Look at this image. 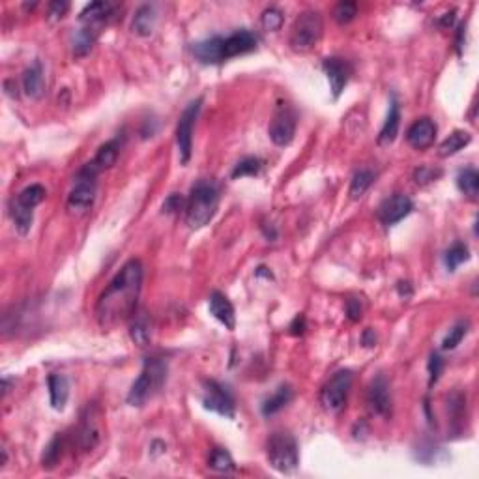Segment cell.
<instances>
[{
	"mask_svg": "<svg viewBox=\"0 0 479 479\" xmlns=\"http://www.w3.org/2000/svg\"><path fill=\"white\" fill-rule=\"evenodd\" d=\"M77 446L81 451H92L101 442V408L96 403H89L81 414L77 427Z\"/></svg>",
	"mask_w": 479,
	"mask_h": 479,
	"instance_id": "8fae6325",
	"label": "cell"
},
{
	"mask_svg": "<svg viewBox=\"0 0 479 479\" xmlns=\"http://www.w3.org/2000/svg\"><path fill=\"white\" fill-rule=\"evenodd\" d=\"M156 23H158V12H156V6L145 4V6H141L139 10L135 12V15H133L132 28L137 36L146 38V36H150L152 32H154Z\"/></svg>",
	"mask_w": 479,
	"mask_h": 479,
	"instance_id": "7402d4cb",
	"label": "cell"
},
{
	"mask_svg": "<svg viewBox=\"0 0 479 479\" xmlns=\"http://www.w3.org/2000/svg\"><path fill=\"white\" fill-rule=\"evenodd\" d=\"M129 335L135 345L139 347H148L152 341V329L150 322H148V316L145 313H135L132 318V329H129Z\"/></svg>",
	"mask_w": 479,
	"mask_h": 479,
	"instance_id": "83f0119b",
	"label": "cell"
},
{
	"mask_svg": "<svg viewBox=\"0 0 479 479\" xmlns=\"http://www.w3.org/2000/svg\"><path fill=\"white\" fill-rule=\"evenodd\" d=\"M262 233H264V236L268 240L278 238V231H275V227H273L271 223H270V227H268V223H264V225H262Z\"/></svg>",
	"mask_w": 479,
	"mask_h": 479,
	"instance_id": "7dc6e473",
	"label": "cell"
},
{
	"mask_svg": "<svg viewBox=\"0 0 479 479\" xmlns=\"http://www.w3.org/2000/svg\"><path fill=\"white\" fill-rule=\"evenodd\" d=\"M47 388H49L51 406L57 412H62L66 408L68 397H70V382H68V379L64 374L53 372L47 379Z\"/></svg>",
	"mask_w": 479,
	"mask_h": 479,
	"instance_id": "d6986e66",
	"label": "cell"
},
{
	"mask_svg": "<svg viewBox=\"0 0 479 479\" xmlns=\"http://www.w3.org/2000/svg\"><path fill=\"white\" fill-rule=\"evenodd\" d=\"M292 397H294V391H292V388H290L289 384H281L278 390L271 393L270 397H266L264 401H262V406H260V410H262V416L270 417L273 416V414L281 412V410H283L284 406L292 401Z\"/></svg>",
	"mask_w": 479,
	"mask_h": 479,
	"instance_id": "603a6c76",
	"label": "cell"
},
{
	"mask_svg": "<svg viewBox=\"0 0 479 479\" xmlns=\"http://www.w3.org/2000/svg\"><path fill=\"white\" fill-rule=\"evenodd\" d=\"M427 369H429V386H435L438 380H440V374L444 371V358H442L438 352H433L429 358V363H427Z\"/></svg>",
	"mask_w": 479,
	"mask_h": 479,
	"instance_id": "ab89813d",
	"label": "cell"
},
{
	"mask_svg": "<svg viewBox=\"0 0 479 479\" xmlns=\"http://www.w3.org/2000/svg\"><path fill=\"white\" fill-rule=\"evenodd\" d=\"M453 21H455V12L446 13V15H444V17L440 19V25L442 26H451L453 25Z\"/></svg>",
	"mask_w": 479,
	"mask_h": 479,
	"instance_id": "681fc988",
	"label": "cell"
},
{
	"mask_svg": "<svg viewBox=\"0 0 479 479\" xmlns=\"http://www.w3.org/2000/svg\"><path fill=\"white\" fill-rule=\"evenodd\" d=\"M202 386H204V395H202L204 408L233 419L234 414H236V404H234L233 393L227 386L221 384L217 380H204Z\"/></svg>",
	"mask_w": 479,
	"mask_h": 479,
	"instance_id": "7c38bea8",
	"label": "cell"
},
{
	"mask_svg": "<svg viewBox=\"0 0 479 479\" xmlns=\"http://www.w3.org/2000/svg\"><path fill=\"white\" fill-rule=\"evenodd\" d=\"M322 70L326 73L329 81V89H332V94H334V100H337L343 90L350 81V77L354 73L352 64L348 62L347 58L341 57H328L322 60Z\"/></svg>",
	"mask_w": 479,
	"mask_h": 479,
	"instance_id": "4fadbf2b",
	"label": "cell"
},
{
	"mask_svg": "<svg viewBox=\"0 0 479 479\" xmlns=\"http://www.w3.org/2000/svg\"><path fill=\"white\" fill-rule=\"evenodd\" d=\"M116 6L111 2H92L79 13V21L82 26H92V28H100L101 25H105L111 17L114 15Z\"/></svg>",
	"mask_w": 479,
	"mask_h": 479,
	"instance_id": "ac0fdd59",
	"label": "cell"
},
{
	"mask_svg": "<svg viewBox=\"0 0 479 479\" xmlns=\"http://www.w3.org/2000/svg\"><path fill=\"white\" fill-rule=\"evenodd\" d=\"M23 90L32 100H39L45 94V75L42 64L34 62L23 73Z\"/></svg>",
	"mask_w": 479,
	"mask_h": 479,
	"instance_id": "ffe728a7",
	"label": "cell"
},
{
	"mask_svg": "<svg viewBox=\"0 0 479 479\" xmlns=\"http://www.w3.org/2000/svg\"><path fill=\"white\" fill-rule=\"evenodd\" d=\"M10 214H12L13 225H15V228H17V233H19L21 236L30 233L32 223H34V210H26L23 208V206H19V204L12 202Z\"/></svg>",
	"mask_w": 479,
	"mask_h": 479,
	"instance_id": "836d02e7",
	"label": "cell"
},
{
	"mask_svg": "<svg viewBox=\"0 0 479 479\" xmlns=\"http://www.w3.org/2000/svg\"><path fill=\"white\" fill-rule=\"evenodd\" d=\"M70 10V4L68 2H51L49 4V19L51 21H58V19H62L64 15H66V12Z\"/></svg>",
	"mask_w": 479,
	"mask_h": 479,
	"instance_id": "7bdbcfd3",
	"label": "cell"
},
{
	"mask_svg": "<svg viewBox=\"0 0 479 479\" xmlns=\"http://www.w3.org/2000/svg\"><path fill=\"white\" fill-rule=\"evenodd\" d=\"M438 133V126L435 124V120L429 116L417 118L406 132V141L412 148L416 150H427L429 146H433Z\"/></svg>",
	"mask_w": 479,
	"mask_h": 479,
	"instance_id": "2e32d148",
	"label": "cell"
},
{
	"mask_svg": "<svg viewBox=\"0 0 479 479\" xmlns=\"http://www.w3.org/2000/svg\"><path fill=\"white\" fill-rule=\"evenodd\" d=\"M96 39H98V30L92 26H82L73 38V55L75 57H84L89 55L92 47H94Z\"/></svg>",
	"mask_w": 479,
	"mask_h": 479,
	"instance_id": "4dcf8cb0",
	"label": "cell"
},
{
	"mask_svg": "<svg viewBox=\"0 0 479 479\" xmlns=\"http://www.w3.org/2000/svg\"><path fill=\"white\" fill-rule=\"evenodd\" d=\"M266 457L270 467L279 473H294L300 467V448L289 431H275L266 442Z\"/></svg>",
	"mask_w": 479,
	"mask_h": 479,
	"instance_id": "5b68a950",
	"label": "cell"
},
{
	"mask_svg": "<svg viewBox=\"0 0 479 479\" xmlns=\"http://www.w3.org/2000/svg\"><path fill=\"white\" fill-rule=\"evenodd\" d=\"M98 174H100V170L96 169L92 161L84 163L79 169L75 183H73L70 195H68V202H66L70 212L82 214L94 204L96 191H98Z\"/></svg>",
	"mask_w": 479,
	"mask_h": 479,
	"instance_id": "52a82bcc",
	"label": "cell"
},
{
	"mask_svg": "<svg viewBox=\"0 0 479 479\" xmlns=\"http://www.w3.org/2000/svg\"><path fill=\"white\" fill-rule=\"evenodd\" d=\"M167 361L159 356H150L145 359V365L141 371L139 379L135 380L132 390L127 393V404L129 406H143L146 401H150L167 382Z\"/></svg>",
	"mask_w": 479,
	"mask_h": 479,
	"instance_id": "277c9868",
	"label": "cell"
},
{
	"mask_svg": "<svg viewBox=\"0 0 479 479\" xmlns=\"http://www.w3.org/2000/svg\"><path fill=\"white\" fill-rule=\"evenodd\" d=\"M305 328H307V324H305V316L303 315H298L296 318L292 320V324L289 326L290 334L292 335H303Z\"/></svg>",
	"mask_w": 479,
	"mask_h": 479,
	"instance_id": "ee69618b",
	"label": "cell"
},
{
	"mask_svg": "<svg viewBox=\"0 0 479 479\" xmlns=\"http://www.w3.org/2000/svg\"><path fill=\"white\" fill-rule=\"evenodd\" d=\"M412 210H414L412 199L408 195H404V193H395V195L388 197V199L382 201L377 214H379V219L382 225L391 227L399 221H403Z\"/></svg>",
	"mask_w": 479,
	"mask_h": 479,
	"instance_id": "5bb4252c",
	"label": "cell"
},
{
	"mask_svg": "<svg viewBox=\"0 0 479 479\" xmlns=\"http://www.w3.org/2000/svg\"><path fill=\"white\" fill-rule=\"evenodd\" d=\"M457 188L464 197H468L470 201H476L479 193V174L473 167H467V169L459 170L457 174Z\"/></svg>",
	"mask_w": 479,
	"mask_h": 479,
	"instance_id": "484cf974",
	"label": "cell"
},
{
	"mask_svg": "<svg viewBox=\"0 0 479 479\" xmlns=\"http://www.w3.org/2000/svg\"><path fill=\"white\" fill-rule=\"evenodd\" d=\"M143 273L145 271L141 260L132 259L111 279L96 303V320L101 329H114L120 324L132 320L137 313Z\"/></svg>",
	"mask_w": 479,
	"mask_h": 479,
	"instance_id": "6da1fadb",
	"label": "cell"
},
{
	"mask_svg": "<svg viewBox=\"0 0 479 479\" xmlns=\"http://www.w3.org/2000/svg\"><path fill=\"white\" fill-rule=\"evenodd\" d=\"M468 260H470V249L462 242H455L453 246H449L448 251L444 253V264L449 271H455L460 264H464Z\"/></svg>",
	"mask_w": 479,
	"mask_h": 479,
	"instance_id": "1f68e13d",
	"label": "cell"
},
{
	"mask_svg": "<svg viewBox=\"0 0 479 479\" xmlns=\"http://www.w3.org/2000/svg\"><path fill=\"white\" fill-rule=\"evenodd\" d=\"M363 315V305L359 302L358 298H350L347 302V316L352 322H358Z\"/></svg>",
	"mask_w": 479,
	"mask_h": 479,
	"instance_id": "b9f144b4",
	"label": "cell"
},
{
	"mask_svg": "<svg viewBox=\"0 0 479 479\" xmlns=\"http://www.w3.org/2000/svg\"><path fill=\"white\" fill-rule=\"evenodd\" d=\"M208 467L212 468V470H215V472L228 473V472H233L234 468H236V464H234L233 455L228 453L227 449L214 448L208 459Z\"/></svg>",
	"mask_w": 479,
	"mask_h": 479,
	"instance_id": "e575fe53",
	"label": "cell"
},
{
	"mask_svg": "<svg viewBox=\"0 0 479 479\" xmlns=\"http://www.w3.org/2000/svg\"><path fill=\"white\" fill-rule=\"evenodd\" d=\"M464 34H467V26L462 23L459 26V32H457V51H459V55H462V47H464Z\"/></svg>",
	"mask_w": 479,
	"mask_h": 479,
	"instance_id": "bcb514c9",
	"label": "cell"
},
{
	"mask_svg": "<svg viewBox=\"0 0 479 479\" xmlns=\"http://www.w3.org/2000/svg\"><path fill=\"white\" fill-rule=\"evenodd\" d=\"M262 167H264V161H262V159L255 158V156H247V158L240 159L238 163L234 165L231 177H233L234 180L244 177H257L260 170H262Z\"/></svg>",
	"mask_w": 479,
	"mask_h": 479,
	"instance_id": "d6a6232c",
	"label": "cell"
},
{
	"mask_svg": "<svg viewBox=\"0 0 479 479\" xmlns=\"http://www.w3.org/2000/svg\"><path fill=\"white\" fill-rule=\"evenodd\" d=\"M399 126H401V109H399L397 98L393 96L390 101V111H388V116L384 120V126L380 129L379 145H391L397 139Z\"/></svg>",
	"mask_w": 479,
	"mask_h": 479,
	"instance_id": "44dd1931",
	"label": "cell"
},
{
	"mask_svg": "<svg viewBox=\"0 0 479 479\" xmlns=\"http://www.w3.org/2000/svg\"><path fill=\"white\" fill-rule=\"evenodd\" d=\"M219 206V186L215 180L201 178L193 183L186 202V221L193 231L206 227Z\"/></svg>",
	"mask_w": 479,
	"mask_h": 479,
	"instance_id": "3957f363",
	"label": "cell"
},
{
	"mask_svg": "<svg viewBox=\"0 0 479 479\" xmlns=\"http://www.w3.org/2000/svg\"><path fill=\"white\" fill-rule=\"evenodd\" d=\"M259 38L249 28L228 34V36H214L191 45L193 57L202 64H219L234 57H242L257 49Z\"/></svg>",
	"mask_w": 479,
	"mask_h": 479,
	"instance_id": "7a4b0ae2",
	"label": "cell"
},
{
	"mask_svg": "<svg viewBox=\"0 0 479 479\" xmlns=\"http://www.w3.org/2000/svg\"><path fill=\"white\" fill-rule=\"evenodd\" d=\"M120 148H122V143H120L118 137H116V139L107 141L105 145H101L98 154H96V158L92 159V163H94L96 169L100 170V172L105 169H111V167L116 163V159H118Z\"/></svg>",
	"mask_w": 479,
	"mask_h": 479,
	"instance_id": "cb8c5ba5",
	"label": "cell"
},
{
	"mask_svg": "<svg viewBox=\"0 0 479 479\" xmlns=\"http://www.w3.org/2000/svg\"><path fill=\"white\" fill-rule=\"evenodd\" d=\"M468 328H470V324H468V320H459V322H457L453 328L449 329L448 335L444 337V341H442V350H453V348L459 347L460 341L467 337Z\"/></svg>",
	"mask_w": 479,
	"mask_h": 479,
	"instance_id": "d590c367",
	"label": "cell"
},
{
	"mask_svg": "<svg viewBox=\"0 0 479 479\" xmlns=\"http://www.w3.org/2000/svg\"><path fill=\"white\" fill-rule=\"evenodd\" d=\"M354 372L350 369H341L334 372L332 379L322 386L320 390V404L322 408L332 414H337L347 406L348 393L352 390Z\"/></svg>",
	"mask_w": 479,
	"mask_h": 479,
	"instance_id": "ba28073f",
	"label": "cell"
},
{
	"mask_svg": "<svg viewBox=\"0 0 479 479\" xmlns=\"http://www.w3.org/2000/svg\"><path fill=\"white\" fill-rule=\"evenodd\" d=\"M186 202H188V199H183L180 193H172L165 199L163 212L165 214H178L180 210H186Z\"/></svg>",
	"mask_w": 479,
	"mask_h": 479,
	"instance_id": "60d3db41",
	"label": "cell"
},
{
	"mask_svg": "<svg viewBox=\"0 0 479 479\" xmlns=\"http://www.w3.org/2000/svg\"><path fill=\"white\" fill-rule=\"evenodd\" d=\"M324 21L318 10H305L296 17L290 28L289 45L296 53H309L320 42Z\"/></svg>",
	"mask_w": 479,
	"mask_h": 479,
	"instance_id": "8992f818",
	"label": "cell"
},
{
	"mask_svg": "<svg viewBox=\"0 0 479 479\" xmlns=\"http://www.w3.org/2000/svg\"><path fill=\"white\" fill-rule=\"evenodd\" d=\"M361 343H363V347H374V345H377V335H374V332H372L371 328H367L365 332H363Z\"/></svg>",
	"mask_w": 479,
	"mask_h": 479,
	"instance_id": "f6af8a7d",
	"label": "cell"
},
{
	"mask_svg": "<svg viewBox=\"0 0 479 479\" xmlns=\"http://www.w3.org/2000/svg\"><path fill=\"white\" fill-rule=\"evenodd\" d=\"M208 309L215 320H219L223 326L233 332L236 328V313H234V305L231 303L223 292L214 290L208 298Z\"/></svg>",
	"mask_w": 479,
	"mask_h": 479,
	"instance_id": "e0dca14e",
	"label": "cell"
},
{
	"mask_svg": "<svg viewBox=\"0 0 479 479\" xmlns=\"http://www.w3.org/2000/svg\"><path fill=\"white\" fill-rule=\"evenodd\" d=\"M255 275L257 278H266V279H273V273H271L266 266H259L257 270H255Z\"/></svg>",
	"mask_w": 479,
	"mask_h": 479,
	"instance_id": "c3c4849f",
	"label": "cell"
},
{
	"mask_svg": "<svg viewBox=\"0 0 479 479\" xmlns=\"http://www.w3.org/2000/svg\"><path fill=\"white\" fill-rule=\"evenodd\" d=\"M374 180H377V174H374V170L371 169H359L354 172L352 180H350V197H352L354 201H358V199H361V197L365 195L367 190L371 188L372 183H374Z\"/></svg>",
	"mask_w": 479,
	"mask_h": 479,
	"instance_id": "f1b7e54d",
	"label": "cell"
},
{
	"mask_svg": "<svg viewBox=\"0 0 479 479\" xmlns=\"http://www.w3.org/2000/svg\"><path fill=\"white\" fill-rule=\"evenodd\" d=\"M283 21H284V15L279 8H266L264 12H262V15H260V25H262V28L268 32L281 30Z\"/></svg>",
	"mask_w": 479,
	"mask_h": 479,
	"instance_id": "8d00e7d4",
	"label": "cell"
},
{
	"mask_svg": "<svg viewBox=\"0 0 479 479\" xmlns=\"http://www.w3.org/2000/svg\"><path fill=\"white\" fill-rule=\"evenodd\" d=\"M202 100L197 98L183 109L177 124V146L178 154H180V163L188 165L193 154V129H195V122L201 113Z\"/></svg>",
	"mask_w": 479,
	"mask_h": 479,
	"instance_id": "30bf717a",
	"label": "cell"
},
{
	"mask_svg": "<svg viewBox=\"0 0 479 479\" xmlns=\"http://www.w3.org/2000/svg\"><path fill=\"white\" fill-rule=\"evenodd\" d=\"M298 127V114L294 107L287 101H279L278 107L273 111L270 126H268V135L271 143L275 146H289L296 135Z\"/></svg>",
	"mask_w": 479,
	"mask_h": 479,
	"instance_id": "9c48e42d",
	"label": "cell"
},
{
	"mask_svg": "<svg viewBox=\"0 0 479 479\" xmlns=\"http://www.w3.org/2000/svg\"><path fill=\"white\" fill-rule=\"evenodd\" d=\"M367 408L379 417L391 416V391L384 374H379L367 390Z\"/></svg>",
	"mask_w": 479,
	"mask_h": 479,
	"instance_id": "9a60e30c",
	"label": "cell"
},
{
	"mask_svg": "<svg viewBox=\"0 0 479 479\" xmlns=\"http://www.w3.org/2000/svg\"><path fill=\"white\" fill-rule=\"evenodd\" d=\"M45 195H47V191H45L44 186H39V183H32V186H26L25 190L21 191L19 195L13 199V202H15V204H19V206H23V208L26 210H34L36 206H38L39 202L44 201Z\"/></svg>",
	"mask_w": 479,
	"mask_h": 479,
	"instance_id": "f546056e",
	"label": "cell"
},
{
	"mask_svg": "<svg viewBox=\"0 0 479 479\" xmlns=\"http://www.w3.org/2000/svg\"><path fill=\"white\" fill-rule=\"evenodd\" d=\"M470 143H472V135H470V133L464 132V129H455L448 139L438 146V156H440V158L455 156V154H459L462 148H467Z\"/></svg>",
	"mask_w": 479,
	"mask_h": 479,
	"instance_id": "d4e9b609",
	"label": "cell"
},
{
	"mask_svg": "<svg viewBox=\"0 0 479 479\" xmlns=\"http://www.w3.org/2000/svg\"><path fill=\"white\" fill-rule=\"evenodd\" d=\"M356 15H358V4H356V2H350V0L339 2V4L334 8V19L337 21L339 25H348L350 21L356 19Z\"/></svg>",
	"mask_w": 479,
	"mask_h": 479,
	"instance_id": "74e56055",
	"label": "cell"
},
{
	"mask_svg": "<svg viewBox=\"0 0 479 479\" xmlns=\"http://www.w3.org/2000/svg\"><path fill=\"white\" fill-rule=\"evenodd\" d=\"M64 448H66V436L62 433H57L53 436V440L47 444V448L44 449V455H42V467L51 470L55 468L60 462L64 455Z\"/></svg>",
	"mask_w": 479,
	"mask_h": 479,
	"instance_id": "4316f807",
	"label": "cell"
},
{
	"mask_svg": "<svg viewBox=\"0 0 479 479\" xmlns=\"http://www.w3.org/2000/svg\"><path fill=\"white\" fill-rule=\"evenodd\" d=\"M442 170L433 169L429 165H422L419 169L414 170V180H416L417 186H427V183L435 182L436 178L440 177Z\"/></svg>",
	"mask_w": 479,
	"mask_h": 479,
	"instance_id": "f35d334b",
	"label": "cell"
}]
</instances>
